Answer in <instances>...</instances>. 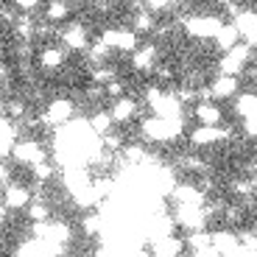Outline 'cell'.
<instances>
[{
    "label": "cell",
    "mask_w": 257,
    "mask_h": 257,
    "mask_svg": "<svg viewBox=\"0 0 257 257\" xmlns=\"http://www.w3.org/2000/svg\"><path fill=\"white\" fill-rule=\"evenodd\" d=\"M182 123H185L182 117L154 115V117H146V120H143L140 132H143V137L151 140V143H171V140H176V137L182 135Z\"/></svg>",
    "instance_id": "obj_1"
},
{
    "label": "cell",
    "mask_w": 257,
    "mask_h": 257,
    "mask_svg": "<svg viewBox=\"0 0 257 257\" xmlns=\"http://www.w3.org/2000/svg\"><path fill=\"white\" fill-rule=\"evenodd\" d=\"M240 92V76H212V81L201 90V101H232Z\"/></svg>",
    "instance_id": "obj_2"
},
{
    "label": "cell",
    "mask_w": 257,
    "mask_h": 257,
    "mask_svg": "<svg viewBox=\"0 0 257 257\" xmlns=\"http://www.w3.org/2000/svg\"><path fill=\"white\" fill-rule=\"evenodd\" d=\"M45 160H48V151L37 137H20V143L12 151V162L26 165V168H34V165H39V162H45Z\"/></svg>",
    "instance_id": "obj_3"
},
{
    "label": "cell",
    "mask_w": 257,
    "mask_h": 257,
    "mask_svg": "<svg viewBox=\"0 0 257 257\" xmlns=\"http://www.w3.org/2000/svg\"><path fill=\"white\" fill-rule=\"evenodd\" d=\"M101 39L117 53H135L140 48V34L135 28H103Z\"/></svg>",
    "instance_id": "obj_4"
},
{
    "label": "cell",
    "mask_w": 257,
    "mask_h": 257,
    "mask_svg": "<svg viewBox=\"0 0 257 257\" xmlns=\"http://www.w3.org/2000/svg\"><path fill=\"white\" fill-rule=\"evenodd\" d=\"M73 117H76V103L64 95L51 98L45 112H42V120H45L48 126H67V123H73Z\"/></svg>",
    "instance_id": "obj_5"
},
{
    "label": "cell",
    "mask_w": 257,
    "mask_h": 257,
    "mask_svg": "<svg viewBox=\"0 0 257 257\" xmlns=\"http://www.w3.org/2000/svg\"><path fill=\"white\" fill-rule=\"evenodd\" d=\"M249 59H251V48H246L243 42H240L238 48H232V51L221 53L218 73H221V76H238V73H246Z\"/></svg>",
    "instance_id": "obj_6"
},
{
    "label": "cell",
    "mask_w": 257,
    "mask_h": 257,
    "mask_svg": "<svg viewBox=\"0 0 257 257\" xmlns=\"http://www.w3.org/2000/svg\"><path fill=\"white\" fill-rule=\"evenodd\" d=\"M34 204V190L28 185H9L3 190V212H26Z\"/></svg>",
    "instance_id": "obj_7"
},
{
    "label": "cell",
    "mask_w": 257,
    "mask_h": 257,
    "mask_svg": "<svg viewBox=\"0 0 257 257\" xmlns=\"http://www.w3.org/2000/svg\"><path fill=\"white\" fill-rule=\"evenodd\" d=\"M193 148H210V146H218V143L229 140V128L224 126H196L187 135Z\"/></svg>",
    "instance_id": "obj_8"
},
{
    "label": "cell",
    "mask_w": 257,
    "mask_h": 257,
    "mask_svg": "<svg viewBox=\"0 0 257 257\" xmlns=\"http://www.w3.org/2000/svg\"><path fill=\"white\" fill-rule=\"evenodd\" d=\"M212 246L218 249L221 257H243V243L235 229H212Z\"/></svg>",
    "instance_id": "obj_9"
},
{
    "label": "cell",
    "mask_w": 257,
    "mask_h": 257,
    "mask_svg": "<svg viewBox=\"0 0 257 257\" xmlns=\"http://www.w3.org/2000/svg\"><path fill=\"white\" fill-rule=\"evenodd\" d=\"M171 199L176 201V207H204L207 204V193L199 185H190V182H182L174 185L171 190Z\"/></svg>",
    "instance_id": "obj_10"
},
{
    "label": "cell",
    "mask_w": 257,
    "mask_h": 257,
    "mask_svg": "<svg viewBox=\"0 0 257 257\" xmlns=\"http://www.w3.org/2000/svg\"><path fill=\"white\" fill-rule=\"evenodd\" d=\"M59 39H62V45L73 53H87L92 45L90 37H87V28H84L81 23H70V26L59 34Z\"/></svg>",
    "instance_id": "obj_11"
},
{
    "label": "cell",
    "mask_w": 257,
    "mask_h": 257,
    "mask_svg": "<svg viewBox=\"0 0 257 257\" xmlns=\"http://www.w3.org/2000/svg\"><path fill=\"white\" fill-rule=\"evenodd\" d=\"M67 48L64 45H45V48H39L37 53V64L42 67L45 73H56L64 67V62H67Z\"/></svg>",
    "instance_id": "obj_12"
},
{
    "label": "cell",
    "mask_w": 257,
    "mask_h": 257,
    "mask_svg": "<svg viewBox=\"0 0 257 257\" xmlns=\"http://www.w3.org/2000/svg\"><path fill=\"white\" fill-rule=\"evenodd\" d=\"M185 246H187V240L176 238V235H168V238L151 240L148 251H151V257H185Z\"/></svg>",
    "instance_id": "obj_13"
},
{
    "label": "cell",
    "mask_w": 257,
    "mask_h": 257,
    "mask_svg": "<svg viewBox=\"0 0 257 257\" xmlns=\"http://www.w3.org/2000/svg\"><path fill=\"white\" fill-rule=\"evenodd\" d=\"M193 117L199 126H221L224 123V109L215 101H199L193 106Z\"/></svg>",
    "instance_id": "obj_14"
},
{
    "label": "cell",
    "mask_w": 257,
    "mask_h": 257,
    "mask_svg": "<svg viewBox=\"0 0 257 257\" xmlns=\"http://www.w3.org/2000/svg\"><path fill=\"white\" fill-rule=\"evenodd\" d=\"M157 59H160V51H157V45L148 42L132 53V67L137 73H157Z\"/></svg>",
    "instance_id": "obj_15"
},
{
    "label": "cell",
    "mask_w": 257,
    "mask_h": 257,
    "mask_svg": "<svg viewBox=\"0 0 257 257\" xmlns=\"http://www.w3.org/2000/svg\"><path fill=\"white\" fill-rule=\"evenodd\" d=\"M224 26L218 17H190L185 23V28H187V34L190 37H199V39H204V37H215L218 34V28Z\"/></svg>",
    "instance_id": "obj_16"
},
{
    "label": "cell",
    "mask_w": 257,
    "mask_h": 257,
    "mask_svg": "<svg viewBox=\"0 0 257 257\" xmlns=\"http://www.w3.org/2000/svg\"><path fill=\"white\" fill-rule=\"evenodd\" d=\"M112 117H115V123H120V126H126V123H132L137 115H140V106H137V101L132 95H123L117 98L115 103H112Z\"/></svg>",
    "instance_id": "obj_17"
},
{
    "label": "cell",
    "mask_w": 257,
    "mask_h": 257,
    "mask_svg": "<svg viewBox=\"0 0 257 257\" xmlns=\"http://www.w3.org/2000/svg\"><path fill=\"white\" fill-rule=\"evenodd\" d=\"M212 42L218 45V51H232V48L240 45V31L235 28V23H224V26L218 28V34L212 37Z\"/></svg>",
    "instance_id": "obj_18"
},
{
    "label": "cell",
    "mask_w": 257,
    "mask_h": 257,
    "mask_svg": "<svg viewBox=\"0 0 257 257\" xmlns=\"http://www.w3.org/2000/svg\"><path fill=\"white\" fill-rule=\"evenodd\" d=\"M87 123H90V132L95 137H106L112 132V126H115V117H112L109 109H95L87 117Z\"/></svg>",
    "instance_id": "obj_19"
},
{
    "label": "cell",
    "mask_w": 257,
    "mask_h": 257,
    "mask_svg": "<svg viewBox=\"0 0 257 257\" xmlns=\"http://www.w3.org/2000/svg\"><path fill=\"white\" fill-rule=\"evenodd\" d=\"M232 23H235V28L240 31V42H243V37H249V34L257 31V12L254 9H240Z\"/></svg>",
    "instance_id": "obj_20"
},
{
    "label": "cell",
    "mask_w": 257,
    "mask_h": 257,
    "mask_svg": "<svg viewBox=\"0 0 257 257\" xmlns=\"http://www.w3.org/2000/svg\"><path fill=\"white\" fill-rule=\"evenodd\" d=\"M26 215H28V221H31V224H48V221H51V204H48V201H42L37 196V199H34V204L26 210Z\"/></svg>",
    "instance_id": "obj_21"
},
{
    "label": "cell",
    "mask_w": 257,
    "mask_h": 257,
    "mask_svg": "<svg viewBox=\"0 0 257 257\" xmlns=\"http://www.w3.org/2000/svg\"><path fill=\"white\" fill-rule=\"evenodd\" d=\"M45 17H48V23H64V20L70 17L67 0H48L45 3Z\"/></svg>",
    "instance_id": "obj_22"
},
{
    "label": "cell",
    "mask_w": 257,
    "mask_h": 257,
    "mask_svg": "<svg viewBox=\"0 0 257 257\" xmlns=\"http://www.w3.org/2000/svg\"><path fill=\"white\" fill-rule=\"evenodd\" d=\"M132 28H135L137 34H151L157 31V17L148 9H140V12L135 14V23H132Z\"/></svg>",
    "instance_id": "obj_23"
},
{
    "label": "cell",
    "mask_w": 257,
    "mask_h": 257,
    "mask_svg": "<svg viewBox=\"0 0 257 257\" xmlns=\"http://www.w3.org/2000/svg\"><path fill=\"white\" fill-rule=\"evenodd\" d=\"M14 34H17L20 39H28V37H37V23H34V17L31 14H20L17 17V23H14Z\"/></svg>",
    "instance_id": "obj_24"
},
{
    "label": "cell",
    "mask_w": 257,
    "mask_h": 257,
    "mask_svg": "<svg viewBox=\"0 0 257 257\" xmlns=\"http://www.w3.org/2000/svg\"><path fill=\"white\" fill-rule=\"evenodd\" d=\"M126 137L120 135V132H109L106 137H101V148L106 151V154H123V148H126Z\"/></svg>",
    "instance_id": "obj_25"
},
{
    "label": "cell",
    "mask_w": 257,
    "mask_h": 257,
    "mask_svg": "<svg viewBox=\"0 0 257 257\" xmlns=\"http://www.w3.org/2000/svg\"><path fill=\"white\" fill-rule=\"evenodd\" d=\"M112 53H115V51H112V48L106 45V42H103L101 37H98L95 42L90 45V51H87V56H90L92 62H95V67H98V64H106V59H109Z\"/></svg>",
    "instance_id": "obj_26"
},
{
    "label": "cell",
    "mask_w": 257,
    "mask_h": 257,
    "mask_svg": "<svg viewBox=\"0 0 257 257\" xmlns=\"http://www.w3.org/2000/svg\"><path fill=\"white\" fill-rule=\"evenodd\" d=\"M229 193H232V196H238V199L257 196L254 187H251V179H249V176H235V179L229 182Z\"/></svg>",
    "instance_id": "obj_27"
},
{
    "label": "cell",
    "mask_w": 257,
    "mask_h": 257,
    "mask_svg": "<svg viewBox=\"0 0 257 257\" xmlns=\"http://www.w3.org/2000/svg\"><path fill=\"white\" fill-rule=\"evenodd\" d=\"M81 235L84 238H98L101 235V212H87L81 218Z\"/></svg>",
    "instance_id": "obj_28"
},
{
    "label": "cell",
    "mask_w": 257,
    "mask_h": 257,
    "mask_svg": "<svg viewBox=\"0 0 257 257\" xmlns=\"http://www.w3.org/2000/svg\"><path fill=\"white\" fill-rule=\"evenodd\" d=\"M123 160H126L128 165H143V162L148 160L146 146H140V143H128V146L123 148Z\"/></svg>",
    "instance_id": "obj_29"
},
{
    "label": "cell",
    "mask_w": 257,
    "mask_h": 257,
    "mask_svg": "<svg viewBox=\"0 0 257 257\" xmlns=\"http://www.w3.org/2000/svg\"><path fill=\"white\" fill-rule=\"evenodd\" d=\"M31 176H34V182H39V185H48V182L56 176V168H53L51 160H45V162H39V165L31 168Z\"/></svg>",
    "instance_id": "obj_30"
},
{
    "label": "cell",
    "mask_w": 257,
    "mask_h": 257,
    "mask_svg": "<svg viewBox=\"0 0 257 257\" xmlns=\"http://www.w3.org/2000/svg\"><path fill=\"white\" fill-rule=\"evenodd\" d=\"M115 78H117V70L112 64H98L95 70H92V84H98V87H106V84H112Z\"/></svg>",
    "instance_id": "obj_31"
},
{
    "label": "cell",
    "mask_w": 257,
    "mask_h": 257,
    "mask_svg": "<svg viewBox=\"0 0 257 257\" xmlns=\"http://www.w3.org/2000/svg\"><path fill=\"white\" fill-rule=\"evenodd\" d=\"M6 117H12V120L23 123V117H28L26 103L20 101V98H9V101H6Z\"/></svg>",
    "instance_id": "obj_32"
},
{
    "label": "cell",
    "mask_w": 257,
    "mask_h": 257,
    "mask_svg": "<svg viewBox=\"0 0 257 257\" xmlns=\"http://www.w3.org/2000/svg\"><path fill=\"white\" fill-rule=\"evenodd\" d=\"M240 221H243V210L235 204H226L224 207V224L226 229H240Z\"/></svg>",
    "instance_id": "obj_33"
},
{
    "label": "cell",
    "mask_w": 257,
    "mask_h": 257,
    "mask_svg": "<svg viewBox=\"0 0 257 257\" xmlns=\"http://www.w3.org/2000/svg\"><path fill=\"white\" fill-rule=\"evenodd\" d=\"M179 168H182V171H196V174H201L207 165H204V160H201V157L182 154V157H179Z\"/></svg>",
    "instance_id": "obj_34"
},
{
    "label": "cell",
    "mask_w": 257,
    "mask_h": 257,
    "mask_svg": "<svg viewBox=\"0 0 257 257\" xmlns=\"http://www.w3.org/2000/svg\"><path fill=\"white\" fill-rule=\"evenodd\" d=\"M42 3H45V0H12V6L17 9V12H23V14H34Z\"/></svg>",
    "instance_id": "obj_35"
},
{
    "label": "cell",
    "mask_w": 257,
    "mask_h": 257,
    "mask_svg": "<svg viewBox=\"0 0 257 257\" xmlns=\"http://www.w3.org/2000/svg\"><path fill=\"white\" fill-rule=\"evenodd\" d=\"M103 90H106V98H115V101H117V98H123V81H117V78H115V81L106 84Z\"/></svg>",
    "instance_id": "obj_36"
},
{
    "label": "cell",
    "mask_w": 257,
    "mask_h": 257,
    "mask_svg": "<svg viewBox=\"0 0 257 257\" xmlns=\"http://www.w3.org/2000/svg\"><path fill=\"white\" fill-rule=\"evenodd\" d=\"M190 257H221L215 246H204V249H193Z\"/></svg>",
    "instance_id": "obj_37"
},
{
    "label": "cell",
    "mask_w": 257,
    "mask_h": 257,
    "mask_svg": "<svg viewBox=\"0 0 257 257\" xmlns=\"http://www.w3.org/2000/svg\"><path fill=\"white\" fill-rule=\"evenodd\" d=\"M157 78H160V81H171V78H174V70L165 67V64H160V67H157Z\"/></svg>",
    "instance_id": "obj_38"
},
{
    "label": "cell",
    "mask_w": 257,
    "mask_h": 257,
    "mask_svg": "<svg viewBox=\"0 0 257 257\" xmlns=\"http://www.w3.org/2000/svg\"><path fill=\"white\" fill-rule=\"evenodd\" d=\"M123 257H151V251H143V249H137V251H128V254H123Z\"/></svg>",
    "instance_id": "obj_39"
},
{
    "label": "cell",
    "mask_w": 257,
    "mask_h": 257,
    "mask_svg": "<svg viewBox=\"0 0 257 257\" xmlns=\"http://www.w3.org/2000/svg\"><path fill=\"white\" fill-rule=\"evenodd\" d=\"M215 3H218V6H232L235 0H215Z\"/></svg>",
    "instance_id": "obj_40"
},
{
    "label": "cell",
    "mask_w": 257,
    "mask_h": 257,
    "mask_svg": "<svg viewBox=\"0 0 257 257\" xmlns=\"http://www.w3.org/2000/svg\"><path fill=\"white\" fill-rule=\"evenodd\" d=\"M249 179H251V187H254V193H257V174H251Z\"/></svg>",
    "instance_id": "obj_41"
},
{
    "label": "cell",
    "mask_w": 257,
    "mask_h": 257,
    "mask_svg": "<svg viewBox=\"0 0 257 257\" xmlns=\"http://www.w3.org/2000/svg\"><path fill=\"white\" fill-rule=\"evenodd\" d=\"M98 3H106V6H112V3H117V0H98Z\"/></svg>",
    "instance_id": "obj_42"
},
{
    "label": "cell",
    "mask_w": 257,
    "mask_h": 257,
    "mask_svg": "<svg viewBox=\"0 0 257 257\" xmlns=\"http://www.w3.org/2000/svg\"><path fill=\"white\" fill-rule=\"evenodd\" d=\"M81 257H101V254H81Z\"/></svg>",
    "instance_id": "obj_43"
},
{
    "label": "cell",
    "mask_w": 257,
    "mask_h": 257,
    "mask_svg": "<svg viewBox=\"0 0 257 257\" xmlns=\"http://www.w3.org/2000/svg\"><path fill=\"white\" fill-rule=\"evenodd\" d=\"M14 257H17V254H14Z\"/></svg>",
    "instance_id": "obj_44"
}]
</instances>
